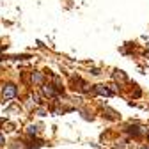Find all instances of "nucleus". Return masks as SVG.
Segmentation results:
<instances>
[{
    "mask_svg": "<svg viewBox=\"0 0 149 149\" xmlns=\"http://www.w3.org/2000/svg\"><path fill=\"white\" fill-rule=\"evenodd\" d=\"M16 92H18L16 85L7 84V85L4 87V91H2V96H4V100H13V98H16Z\"/></svg>",
    "mask_w": 149,
    "mask_h": 149,
    "instance_id": "1",
    "label": "nucleus"
},
{
    "mask_svg": "<svg viewBox=\"0 0 149 149\" xmlns=\"http://www.w3.org/2000/svg\"><path fill=\"white\" fill-rule=\"evenodd\" d=\"M96 91L100 92V94H105V96H108V94H110V92H108V91H107L103 85H96Z\"/></svg>",
    "mask_w": 149,
    "mask_h": 149,
    "instance_id": "2",
    "label": "nucleus"
},
{
    "mask_svg": "<svg viewBox=\"0 0 149 149\" xmlns=\"http://www.w3.org/2000/svg\"><path fill=\"white\" fill-rule=\"evenodd\" d=\"M43 91H45V94H48V96H53V91H52L50 87H45Z\"/></svg>",
    "mask_w": 149,
    "mask_h": 149,
    "instance_id": "3",
    "label": "nucleus"
},
{
    "mask_svg": "<svg viewBox=\"0 0 149 149\" xmlns=\"http://www.w3.org/2000/svg\"><path fill=\"white\" fill-rule=\"evenodd\" d=\"M32 78H34L36 82H41V77H39V74H32Z\"/></svg>",
    "mask_w": 149,
    "mask_h": 149,
    "instance_id": "4",
    "label": "nucleus"
},
{
    "mask_svg": "<svg viewBox=\"0 0 149 149\" xmlns=\"http://www.w3.org/2000/svg\"><path fill=\"white\" fill-rule=\"evenodd\" d=\"M2 142H4V139H2V137H0V144H2Z\"/></svg>",
    "mask_w": 149,
    "mask_h": 149,
    "instance_id": "5",
    "label": "nucleus"
},
{
    "mask_svg": "<svg viewBox=\"0 0 149 149\" xmlns=\"http://www.w3.org/2000/svg\"><path fill=\"white\" fill-rule=\"evenodd\" d=\"M144 149H147V147H144Z\"/></svg>",
    "mask_w": 149,
    "mask_h": 149,
    "instance_id": "6",
    "label": "nucleus"
}]
</instances>
